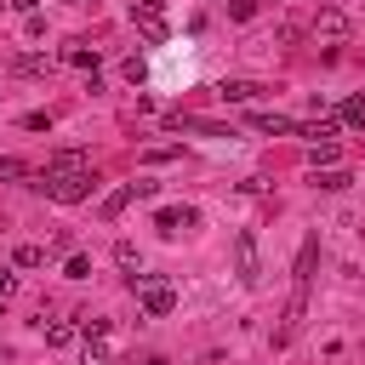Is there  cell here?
Segmentation results:
<instances>
[{"label":"cell","mask_w":365,"mask_h":365,"mask_svg":"<svg viewBox=\"0 0 365 365\" xmlns=\"http://www.w3.org/2000/svg\"><path fill=\"white\" fill-rule=\"evenodd\" d=\"M57 205H80V200H91V188H97V171L86 165V171H46V182H40Z\"/></svg>","instance_id":"1"},{"label":"cell","mask_w":365,"mask_h":365,"mask_svg":"<svg viewBox=\"0 0 365 365\" xmlns=\"http://www.w3.org/2000/svg\"><path fill=\"white\" fill-rule=\"evenodd\" d=\"M131 291H137V302H143L148 319H165V314L177 308V291H171V279H160V274H131Z\"/></svg>","instance_id":"2"},{"label":"cell","mask_w":365,"mask_h":365,"mask_svg":"<svg viewBox=\"0 0 365 365\" xmlns=\"http://www.w3.org/2000/svg\"><path fill=\"white\" fill-rule=\"evenodd\" d=\"M234 279H240V285H257V279H262V251H257V234H251V228L234 234Z\"/></svg>","instance_id":"3"},{"label":"cell","mask_w":365,"mask_h":365,"mask_svg":"<svg viewBox=\"0 0 365 365\" xmlns=\"http://www.w3.org/2000/svg\"><path fill=\"white\" fill-rule=\"evenodd\" d=\"M308 29H314V40H325V46H336V40H348V29H354V23H348V11H342V6H319Z\"/></svg>","instance_id":"4"},{"label":"cell","mask_w":365,"mask_h":365,"mask_svg":"<svg viewBox=\"0 0 365 365\" xmlns=\"http://www.w3.org/2000/svg\"><path fill=\"white\" fill-rule=\"evenodd\" d=\"M131 17H137V29H143L154 46L171 34V29H165V11H160V0H131Z\"/></svg>","instance_id":"5"},{"label":"cell","mask_w":365,"mask_h":365,"mask_svg":"<svg viewBox=\"0 0 365 365\" xmlns=\"http://www.w3.org/2000/svg\"><path fill=\"white\" fill-rule=\"evenodd\" d=\"M194 222H200L194 205H160V211H154V228H160V234H182V228H194Z\"/></svg>","instance_id":"6"},{"label":"cell","mask_w":365,"mask_h":365,"mask_svg":"<svg viewBox=\"0 0 365 365\" xmlns=\"http://www.w3.org/2000/svg\"><path fill=\"white\" fill-rule=\"evenodd\" d=\"M262 91H268V86H257V80H222V86H217L222 103H257Z\"/></svg>","instance_id":"7"},{"label":"cell","mask_w":365,"mask_h":365,"mask_svg":"<svg viewBox=\"0 0 365 365\" xmlns=\"http://www.w3.org/2000/svg\"><path fill=\"white\" fill-rule=\"evenodd\" d=\"M131 200H137V188H131V182H120L114 194H103V205H97V217H103V222H114V217H120V211H125Z\"/></svg>","instance_id":"8"},{"label":"cell","mask_w":365,"mask_h":365,"mask_svg":"<svg viewBox=\"0 0 365 365\" xmlns=\"http://www.w3.org/2000/svg\"><path fill=\"white\" fill-rule=\"evenodd\" d=\"M63 63H74V68H86V74H97V51H91L86 40H68V46H63Z\"/></svg>","instance_id":"9"},{"label":"cell","mask_w":365,"mask_h":365,"mask_svg":"<svg viewBox=\"0 0 365 365\" xmlns=\"http://www.w3.org/2000/svg\"><path fill=\"white\" fill-rule=\"evenodd\" d=\"M171 125L177 131H205V137H234V131H222L217 120H200V114H171Z\"/></svg>","instance_id":"10"},{"label":"cell","mask_w":365,"mask_h":365,"mask_svg":"<svg viewBox=\"0 0 365 365\" xmlns=\"http://www.w3.org/2000/svg\"><path fill=\"white\" fill-rule=\"evenodd\" d=\"M297 137H308V143H336V120H302Z\"/></svg>","instance_id":"11"},{"label":"cell","mask_w":365,"mask_h":365,"mask_svg":"<svg viewBox=\"0 0 365 365\" xmlns=\"http://www.w3.org/2000/svg\"><path fill=\"white\" fill-rule=\"evenodd\" d=\"M74 331H80L74 319H51V325H46V348H68V342H74Z\"/></svg>","instance_id":"12"},{"label":"cell","mask_w":365,"mask_h":365,"mask_svg":"<svg viewBox=\"0 0 365 365\" xmlns=\"http://www.w3.org/2000/svg\"><path fill=\"white\" fill-rule=\"evenodd\" d=\"M336 154H342L336 143H308V165H314V171H325V165H336Z\"/></svg>","instance_id":"13"},{"label":"cell","mask_w":365,"mask_h":365,"mask_svg":"<svg viewBox=\"0 0 365 365\" xmlns=\"http://www.w3.org/2000/svg\"><path fill=\"white\" fill-rule=\"evenodd\" d=\"M46 171H86V154H80V148H57Z\"/></svg>","instance_id":"14"},{"label":"cell","mask_w":365,"mask_h":365,"mask_svg":"<svg viewBox=\"0 0 365 365\" xmlns=\"http://www.w3.org/2000/svg\"><path fill=\"white\" fill-rule=\"evenodd\" d=\"M257 125L274 131V137H297V120H285V114H257Z\"/></svg>","instance_id":"15"},{"label":"cell","mask_w":365,"mask_h":365,"mask_svg":"<svg viewBox=\"0 0 365 365\" xmlns=\"http://www.w3.org/2000/svg\"><path fill=\"white\" fill-rule=\"evenodd\" d=\"M314 182H319V188H331V194H336V188H348V182H354V177H348V171H342V165H325V171H314Z\"/></svg>","instance_id":"16"},{"label":"cell","mask_w":365,"mask_h":365,"mask_svg":"<svg viewBox=\"0 0 365 365\" xmlns=\"http://www.w3.org/2000/svg\"><path fill=\"white\" fill-rule=\"evenodd\" d=\"M63 274H68V279H91V257H80V251L63 257Z\"/></svg>","instance_id":"17"},{"label":"cell","mask_w":365,"mask_h":365,"mask_svg":"<svg viewBox=\"0 0 365 365\" xmlns=\"http://www.w3.org/2000/svg\"><path fill=\"white\" fill-rule=\"evenodd\" d=\"M74 325H80V331H86L91 342H103V331H108V319H103V314H80Z\"/></svg>","instance_id":"18"},{"label":"cell","mask_w":365,"mask_h":365,"mask_svg":"<svg viewBox=\"0 0 365 365\" xmlns=\"http://www.w3.org/2000/svg\"><path fill=\"white\" fill-rule=\"evenodd\" d=\"M46 262V245H17V268H40Z\"/></svg>","instance_id":"19"},{"label":"cell","mask_w":365,"mask_h":365,"mask_svg":"<svg viewBox=\"0 0 365 365\" xmlns=\"http://www.w3.org/2000/svg\"><path fill=\"white\" fill-rule=\"evenodd\" d=\"M228 17H234V23H251V17H257V0H228Z\"/></svg>","instance_id":"20"},{"label":"cell","mask_w":365,"mask_h":365,"mask_svg":"<svg viewBox=\"0 0 365 365\" xmlns=\"http://www.w3.org/2000/svg\"><path fill=\"white\" fill-rule=\"evenodd\" d=\"M46 257H74V240H68V234H51V240H46Z\"/></svg>","instance_id":"21"},{"label":"cell","mask_w":365,"mask_h":365,"mask_svg":"<svg viewBox=\"0 0 365 365\" xmlns=\"http://www.w3.org/2000/svg\"><path fill=\"white\" fill-rule=\"evenodd\" d=\"M342 120H348V125H365V97H348V103H342Z\"/></svg>","instance_id":"22"},{"label":"cell","mask_w":365,"mask_h":365,"mask_svg":"<svg viewBox=\"0 0 365 365\" xmlns=\"http://www.w3.org/2000/svg\"><path fill=\"white\" fill-rule=\"evenodd\" d=\"M23 74H51V57H17Z\"/></svg>","instance_id":"23"},{"label":"cell","mask_w":365,"mask_h":365,"mask_svg":"<svg viewBox=\"0 0 365 365\" xmlns=\"http://www.w3.org/2000/svg\"><path fill=\"white\" fill-rule=\"evenodd\" d=\"M114 262H120V268H137V245L120 240V245H114Z\"/></svg>","instance_id":"24"},{"label":"cell","mask_w":365,"mask_h":365,"mask_svg":"<svg viewBox=\"0 0 365 365\" xmlns=\"http://www.w3.org/2000/svg\"><path fill=\"white\" fill-rule=\"evenodd\" d=\"M23 125H29V131H51V114H46V108H34V114H23Z\"/></svg>","instance_id":"25"},{"label":"cell","mask_w":365,"mask_h":365,"mask_svg":"<svg viewBox=\"0 0 365 365\" xmlns=\"http://www.w3.org/2000/svg\"><path fill=\"white\" fill-rule=\"evenodd\" d=\"M80 365H114V359H108V348H103V342H91V348H86V359H80Z\"/></svg>","instance_id":"26"},{"label":"cell","mask_w":365,"mask_h":365,"mask_svg":"<svg viewBox=\"0 0 365 365\" xmlns=\"http://www.w3.org/2000/svg\"><path fill=\"white\" fill-rule=\"evenodd\" d=\"M177 154H182V148H148L143 160H148V165H165V160H177Z\"/></svg>","instance_id":"27"},{"label":"cell","mask_w":365,"mask_h":365,"mask_svg":"<svg viewBox=\"0 0 365 365\" xmlns=\"http://www.w3.org/2000/svg\"><path fill=\"white\" fill-rule=\"evenodd\" d=\"M11 291H17V274H11V268H0V302H6Z\"/></svg>","instance_id":"28"},{"label":"cell","mask_w":365,"mask_h":365,"mask_svg":"<svg viewBox=\"0 0 365 365\" xmlns=\"http://www.w3.org/2000/svg\"><path fill=\"white\" fill-rule=\"evenodd\" d=\"M0 177H23V160H0Z\"/></svg>","instance_id":"29"},{"label":"cell","mask_w":365,"mask_h":365,"mask_svg":"<svg viewBox=\"0 0 365 365\" xmlns=\"http://www.w3.org/2000/svg\"><path fill=\"white\" fill-rule=\"evenodd\" d=\"M143 365H171V359L165 354H143Z\"/></svg>","instance_id":"30"},{"label":"cell","mask_w":365,"mask_h":365,"mask_svg":"<svg viewBox=\"0 0 365 365\" xmlns=\"http://www.w3.org/2000/svg\"><path fill=\"white\" fill-rule=\"evenodd\" d=\"M11 6H17V11H34V6H40V0H11Z\"/></svg>","instance_id":"31"},{"label":"cell","mask_w":365,"mask_h":365,"mask_svg":"<svg viewBox=\"0 0 365 365\" xmlns=\"http://www.w3.org/2000/svg\"><path fill=\"white\" fill-rule=\"evenodd\" d=\"M63 6H80V0H63Z\"/></svg>","instance_id":"32"},{"label":"cell","mask_w":365,"mask_h":365,"mask_svg":"<svg viewBox=\"0 0 365 365\" xmlns=\"http://www.w3.org/2000/svg\"><path fill=\"white\" fill-rule=\"evenodd\" d=\"M0 228H6V222H0Z\"/></svg>","instance_id":"33"}]
</instances>
